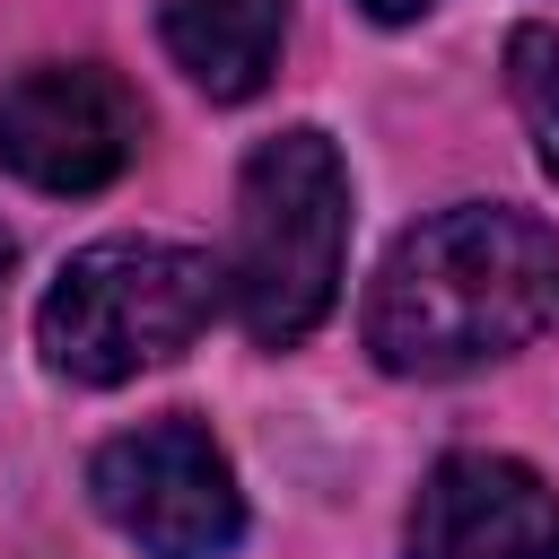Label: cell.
I'll list each match as a JSON object with an SVG mask.
<instances>
[{
	"mask_svg": "<svg viewBox=\"0 0 559 559\" xmlns=\"http://www.w3.org/2000/svg\"><path fill=\"white\" fill-rule=\"evenodd\" d=\"M358 9H367V17H384V26H402V17H428L437 0H358Z\"/></svg>",
	"mask_w": 559,
	"mask_h": 559,
	"instance_id": "cell-9",
	"label": "cell"
},
{
	"mask_svg": "<svg viewBox=\"0 0 559 559\" xmlns=\"http://www.w3.org/2000/svg\"><path fill=\"white\" fill-rule=\"evenodd\" d=\"M402 559H559V489L515 454H445L419 480Z\"/></svg>",
	"mask_w": 559,
	"mask_h": 559,
	"instance_id": "cell-6",
	"label": "cell"
},
{
	"mask_svg": "<svg viewBox=\"0 0 559 559\" xmlns=\"http://www.w3.org/2000/svg\"><path fill=\"white\" fill-rule=\"evenodd\" d=\"M157 35L175 52V70L218 96L245 105L271 87L280 70V35H288V0H157Z\"/></svg>",
	"mask_w": 559,
	"mask_h": 559,
	"instance_id": "cell-7",
	"label": "cell"
},
{
	"mask_svg": "<svg viewBox=\"0 0 559 559\" xmlns=\"http://www.w3.org/2000/svg\"><path fill=\"white\" fill-rule=\"evenodd\" d=\"M87 489H96L105 524L122 542H140L148 559H227L245 542L236 472H227L218 437L183 411L105 437L96 463H87Z\"/></svg>",
	"mask_w": 559,
	"mask_h": 559,
	"instance_id": "cell-4",
	"label": "cell"
},
{
	"mask_svg": "<svg viewBox=\"0 0 559 559\" xmlns=\"http://www.w3.org/2000/svg\"><path fill=\"white\" fill-rule=\"evenodd\" d=\"M9 262H17V245H9V227H0V280H9Z\"/></svg>",
	"mask_w": 559,
	"mask_h": 559,
	"instance_id": "cell-10",
	"label": "cell"
},
{
	"mask_svg": "<svg viewBox=\"0 0 559 559\" xmlns=\"http://www.w3.org/2000/svg\"><path fill=\"white\" fill-rule=\"evenodd\" d=\"M507 96H515L542 166L559 175V26H515L507 35Z\"/></svg>",
	"mask_w": 559,
	"mask_h": 559,
	"instance_id": "cell-8",
	"label": "cell"
},
{
	"mask_svg": "<svg viewBox=\"0 0 559 559\" xmlns=\"http://www.w3.org/2000/svg\"><path fill=\"white\" fill-rule=\"evenodd\" d=\"M349 253V166L323 131H271L236 175V245H227V297L236 323L262 349H297L332 297Z\"/></svg>",
	"mask_w": 559,
	"mask_h": 559,
	"instance_id": "cell-2",
	"label": "cell"
},
{
	"mask_svg": "<svg viewBox=\"0 0 559 559\" xmlns=\"http://www.w3.org/2000/svg\"><path fill=\"white\" fill-rule=\"evenodd\" d=\"M550 323H559V236L507 201L419 218L367 288V349L393 376H463L524 349Z\"/></svg>",
	"mask_w": 559,
	"mask_h": 559,
	"instance_id": "cell-1",
	"label": "cell"
},
{
	"mask_svg": "<svg viewBox=\"0 0 559 559\" xmlns=\"http://www.w3.org/2000/svg\"><path fill=\"white\" fill-rule=\"evenodd\" d=\"M140 96L96 61H44L0 87V166L35 192H105L140 157Z\"/></svg>",
	"mask_w": 559,
	"mask_h": 559,
	"instance_id": "cell-5",
	"label": "cell"
},
{
	"mask_svg": "<svg viewBox=\"0 0 559 559\" xmlns=\"http://www.w3.org/2000/svg\"><path fill=\"white\" fill-rule=\"evenodd\" d=\"M227 271L201 245H166V236H105L87 253L61 262V280L35 306V341L52 358V376L70 384H122L140 367H166L201 341V323L218 314Z\"/></svg>",
	"mask_w": 559,
	"mask_h": 559,
	"instance_id": "cell-3",
	"label": "cell"
}]
</instances>
